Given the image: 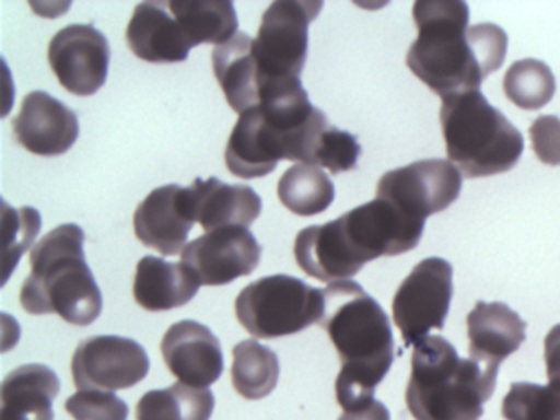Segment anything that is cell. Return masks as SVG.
<instances>
[{"label": "cell", "mask_w": 560, "mask_h": 420, "mask_svg": "<svg viewBox=\"0 0 560 420\" xmlns=\"http://www.w3.org/2000/svg\"><path fill=\"white\" fill-rule=\"evenodd\" d=\"M201 281L185 262L145 256L137 265L133 298L150 312L183 307L198 294Z\"/></svg>", "instance_id": "ffe728a7"}, {"label": "cell", "mask_w": 560, "mask_h": 420, "mask_svg": "<svg viewBox=\"0 0 560 420\" xmlns=\"http://www.w3.org/2000/svg\"><path fill=\"white\" fill-rule=\"evenodd\" d=\"M60 377L45 364L19 366L2 383L0 420H54Z\"/></svg>", "instance_id": "7402d4cb"}, {"label": "cell", "mask_w": 560, "mask_h": 420, "mask_svg": "<svg viewBox=\"0 0 560 420\" xmlns=\"http://www.w3.org/2000/svg\"><path fill=\"white\" fill-rule=\"evenodd\" d=\"M339 420H392V417H389V410L386 409L385 404L372 399L362 406L343 410Z\"/></svg>", "instance_id": "836d02e7"}, {"label": "cell", "mask_w": 560, "mask_h": 420, "mask_svg": "<svg viewBox=\"0 0 560 420\" xmlns=\"http://www.w3.org/2000/svg\"><path fill=\"white\" fill-rule=\"evenodd\" d=\"M162 354L170 373L188 386L208 389L224 371L221 341L196 320L173 324L163 335Z\"/></svg>", "instance_id": "2e32d148"}, {"label": "cell", "mask_w": 560, "mask_h": 420, "mask_svg": "<svg viewBox=\"0 0 560 420\" xmlns=\"http://www.w3.org/2000/svg\"><path fill=\"white\" fill-rule=\"evenodd\" d=\"M214 406L211 390L176 383L143 394L137 404V420H209Z\"/></svg>", "instance_id": "cb8c5ba5"}, {"label": "cell", "mask_w": 560, "mask_h": 420, "mask_svg": "<svg viewBox=\"0 0 560 420\" xmlns=\"http://www.w3.org/2000/svg\"><path fill=\"white\" fill-rule=\"evenodd\" d=\"M497 376L458 357L447 338L429 335L412 351L406 406L415 420H478L497 389Z\"/></svg>", "instance_id": "5b68a950"}, {"label": "cell", "mask_w": 560, "mask_h": 420, "mask_svg": "<svg viewBox=\"0 0 560 420\" xmlns=\"http://www.w3.org/2000/svg\"><path fill=\"white\" fill-rule=\"evenodd\" d=\"M501 413L506 420H560V387L513 383L504 396Z\"/></svg>", "instance_id": "83f0119b"}, {"label": "cell", "mask_w": 560, "mask_h": 420, "mask_svg": "<svg viewBox=\"0 0 560 420\" xmlns=\"http://www.w3.org/2000/svg\"><path fill=\"white\" fill-rule=\"evenodd\" d=\"M126 38L130 51L149 62L186 61L192 48L170 2L139 3L127 26Z\"/></svg>", "instance_id": "ac0fdd59"}, {"label": "cell", "mask_w": 560, "mask_h": 420, "mask_svg": "<svg viewBox=\"0 0 560 420\" xmlns=\"http://www.w3.org/2000/svg\"><path fill=\"white\" fill-rule=\"evenodd\" d=\"M504 95L523 110H539L556 94V78L546 62L526 58L514 61L503 78Z\"/></svg>", "instance_id": "4316f807"}, {"label": "cell", "mask_w": 560, "mask_h": 420, "mask_svg": "<svg viewBox=\"0 0 560 420\" xmlns=\"http://www.w3.org/2000/svg\"><path fill=\"white\" fill-rule=\"evenodd\" d=\"M324 315L326 328L339 353L336 380L337 402L343 410L375 399L376 386L385 380L395 361V337L382 305L359 282L337 281L327 285Z\"/></svg>", "instance_id": "3957f363"}, {"label": "cell", "mask_w": 560, "mask_h": 420, "mask_svg": "<svg viewBox=\"0 0 560 420\" xmlns=\"http://www.w3.org/2000/svg\"><path fill=\"white\" fill-rule=\"evenodd\" d=\"M418 38L406 65L442 98L480 91L481 82L503 66L508 35L494 23L470 26V9L462 0H418L412 5Z\"/></svg>", "instance_id": "6da1fadb"}, {"label": "cell", "mask_w": 560, "mask_h": 420, "mask_svg": "<svg viewBox=\"0 0 560 420\" xmlns=\"http://www.w3.org/2000/svg\"><path fill=\"white\" fill-rule=\"evenodd\" d=\"M278 197L296 215H317L332 206L336 187L319 166L300 163L278 180Z\"/></svg>", "instance_id": "d4e9b609"}, {"label": "cell", "mask_w": 560, "mask_h": 420, "mask_svg": "<svg viewBox=\"0 0 560 420\" xmlns=\"http://www.w3.org/2000/svg\"><path fill=\"white\" fill-rule=\"evenodd\" d=\"M42 217L34 207L4 210V276H11L21 256L31 248L35 236L40 232Z\"/></svg>", "instance_id": "f1b7e54d"}, {"label": "cell", "mask_w": 560, "mask_h": 420, "mask_svg": "<svg viewBox=\"0 0 560 420\" xmlns=\"http://www.w3.org/2000/svg\"><path fill=\"white\" fill-rule=\"evenodd\" d=\"M170 9L192 48L202 43L221 46L238 33L237 12L231 0H172Z\"/></svg>", "instance_id": "603a6c76"}, {"label": "cell", "mask_w": 560, "mask_h": 420, "mask_svg": "<svg viewBox=\"0 0 560 420\" xmlns=\"http://www.w3.org/2000/svg\"><path fill=\"white\" fill-rule=\"evenodd\" d=\"M462 174L451 161L432 158L396 167L380 177L376 197L388 200L411 219L425 222L460 196Z\"/></svg>", "instance_id": "30bf717a"}, {"label": "cell", "mask_w": 560, "mask_h": 420, "mask_svg": "<svg viewBox=\"0 0 560 420\" xmlns=\"http://www.w3.org/2000/svg\"><path fill=\"white\" fill-rule=\"evenodd\" d=\"M235 315L255 338L287 337L320 322L324 294L294 276H265L242 289Z\"/></svg>", "instance_id": "52a82bcc"}, {"label": "cell", "mask_w": 560, "mask_h": 420, "mask_svg": "<svg viewBox=\"0 0 560 420\" xmlns=\"http://www.w3.org/2000/svg\"><path fill=\"white\" fill-rule=\"evenodd\" d=\"M48 62L71 94L81 97L96 94L109 74V42L96 26L73 23L50 39Z\"/></svg>", "instance_id": "7c38bea8"}, {"label": "cell", "mask_w": 560, "mask_h": 420, "mask_svg": "<svg viewBox=\"0 0 560 420\" xmlns=\"http://www.w3.org/2000/svg\"><path fill=\"white\" fill-rule=\"evenodd\" d=\"M149 354L139 341L117 335H97L78 345L71 361L78 390L129 389L145 380Z\"/></svg>", "instance_id": "8fae6325"}, {"label": "cell", "mask_w": 560, "mask_h": 420, "mask_svg": "<svg viewBox=\"0 0 560 420\" xmlns=\"http://www.w3.org/2000/svg\"><path fill=\"white\" fill-rule=\"evenodd\" d=\"M74 420H127L129 406L107 390H78L65 402Z\"/></svg>", "instance_id": "4dcf8cb0"}, {"label": "cell", "mask_w": 560, "mask_h": 420, "mask_svg": "<svg viewBox=\"0 0 560 420\" xmlns=\"http://www.w3.org/2000/svg\"><path fill=\"white\" fill-rule=\"evenodd\" d=\"M255 38L238 32L231 42L215 46L212 68L232 110L244 114L260 105L261 78L254 51Z\"/></svg>", "instance_id": "44dd1931"}, {"label": "cell", "mask_w": 560, "mask_h": 420, "mask_svg": "<svg viewBox=\"0 0 560 420\" xmlns=\"http://www.w3.org/2000/svg\"><path fill=\"white\" fill-rule=\"evenodd\" d=\"M320 9L323 2L277 0L265 10L254 42L261 95L270 85L300 79L307 59L310 25Z\"/></svg>", "instance_id": "ba28073f"}, {"label": "cell", "mask_w": 560, "mask_h": 420, "mask_svg": "<svg viewBox=\"0 0 560 420\" xmlns=\"http://www.w3.org/2000/svg\"><path fill=\"white\" fill-rule=\"evenodd\" d=\"M232 384L245 399L258 400L273 393L280 377V360L271 348L255 340L235 345Z\"/></svg>", "instance_id": "484cf974"}, {"label": "cell", "mask_w": 560, "mask_h": 420, "mask_svg": "<svg viewBox=\"0 0 560 420\" xmlns=\"http://www.w3.org/2000/svg\"><path fill=\"white\" fill-rule=\"evenodd\" d=\"M468 354L487 370L500 364L526 340V322L503 302H477L467 315Z\"/></svg>", "instance_id": "e0dca14e"}, {"label": "cell", "mask_w": 560, "mask_h": 420, "mask_svg": "<svg viewBox=\"0 0 560 420\" xmlns=\"http://www.w3.org/2000/svg\"><path fill=\"white\" fill-rule=\"evenodd\" d=\"M261 258L260 243L245 226L212 230L192 240L182 253V262L192 269L201 284L225 285L252 275Z\"/></svg>", "instance_id": "4fadbf2b"}, {"label": "cell", "mask_w": 560, "mask_h": 420, "mask_svg": "<svg viewBox=\"0 0 560 420\" xmlns=\"http://www.w3.org/2000/svg\"><path fill=\"white\" fill-rule=\"evenodd\" d=\"M195 222L188 187L166 184L153 189L139 203L133 230L143 245L163 256H176L186 248Z\"/></svg>", "instance_id": "5bb4252c"}, {"label": "cell", "mask_w": 560, "mask_h": 420, "mask_svg": "<svg viewBox=\"0 0 560 420\" xmlns=\"http://www.w3.org/2000/svg\"><path fill=\"white\" fill-rule=\"evenodd\" d=\"M454 269L445 259L432 256L415 266L393 298V320L401 331L405 347L419 343L429 331L444 328L452 295Z\"/></svg>", "instance_id": "9c48e42d"}, {"label": "cell", "mask_w": 560, "mask_h": 420, "mask_svg": "<svg viewBox=\"0 0 560 420\" xmlns=\"http://www.w3.org/2000/svg\"><path fill=\"white\" fill-rule=\"evenodd\" d=\"M360 153L362 148L352 133L329 125L317 144L314 166L326 167L332 174L346 173L355 170Z\"/></svg>", "instance_id": "f546056e"}, {"label": "cell", "mask_w": 560, "mask_h": 420, "mask_svg": "<svg viewBox=\"0 0 560 420\" xmlns=\"http://www.w3.org/2000/svg\"><path fill=\"white\" fill-rule=\"evenodd\" d=\"M533 151L540 163L560 166V118L556 115H540L529 128Z\"/></svg>", "instance_id": "1f68e13d"}, {"label": "cell", "mask_w": 560, "mask_h": 420, "mask_svg": "<svg viewBox=\"0 0 560 420\" xmlns=\"http://www.w3.org/2000/svg\"><path fill=\"white\" fill-rule=\"evenodd\" d=\"M83 229L63 223L31 253L32 271L22 284L21 304L32 315L58 314L88 327L103 312V294L84 256Z\"/></svg>", "instance_id": "277c9868"}, {"label": "cell", "mask_w": 560, "mask_h": 420, "mask_svg": "<svg viewBox=\"0 0 560 420\" xmlns=\"http://www.w3.org/2000/svg\"><path fill=\"white\" fill-rule=\"evenodd\" d=\"M188 190L192 215L206 233L228 226L247 229L260 217V196L245 184L222 183L218 177H198Z\"/></svg>", "instance_id": "d6986e66"}, {"label": "cell", "mask_w": 560, "mask_h": 420, "mask_svg": "<svg viewBox=\"0 0 560 420\" xmlns=\"http://www.w3.org/2000/svg\"><path fill=\"white\" fill-rule=\"evenodd\" d=\"M544 360L549 384L560 387V324L550 328L544 340Z\"/></svg>", "instance_id": "d6a6232c"}, {"label": "cell", "mask_w": 560, "mask_h": 420, "mask_svg": "<svg viewBox=\"0 0 560 420\" xmlns=\"http://www.w3.org/2000/svg\"><path fill=\"white\" fill-rule=\"evenodd\" d=\"M441 125L448 161L467 179L506 173L523 154L521 131L480 91L442 98Z\"/></svg>", "instance_id": "8992f818"}, {"label": "cell", "mask_w": 560, "mask_h": 420, "mask_svg": "<svg viewBox=\"0 0 560 420\" xmlns=\"http://www.w3.org/2000/svg\"><path fill=\"white\" fill-rule=\"evenodd\" d=\"M12 128L19 143L38 156H60L71 150L80 137L78 115L44 91L25 95Z\"/></svg>", "instance_id": "9a60e30c"}, {"label": "cell", "mask_w": 560, "mask_h": 420, "mask_svg": "<svg viewBox=\"0 0 560 420\" xmlns=\"http://www.w3.org/2000/svg\"><path fill=\"white\" fill-rule=\"evenodd\" d=\"M329 125L301 81L288 82L241 115L225 148V166L241 179L267 176L281 160L314 166L317 144Z\"/></svg>", "instance_id": "7a4b0ae2"}]
</instances>
